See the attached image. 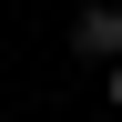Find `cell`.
<instances>
[{
  "mask_svg": "<svg viewBox=\"0 0 122 122\" xmlns=\"http://www.w3.org/2000/svg\"><path fill=\"white\" fill-rule=\"evenodd\" d=\"M102 102H112V112H122V61H102Z\"/></svg>",
  "mask_w": 122,
  "mask_h": 122,
  "instance_id": "2",
  "label": "cell"
},
{
  "mask_svg": "<svg viewBox=\"0 0 122 122\" xmlns=\"http://www.w3.org/2000/svg\"><path fill=\"white\" fill-rule=\"evenodd\" d=\"M71 51H81V61H122V10H112V0H81V20H71Z\"/></svg>",
  "mask_w": 122,
  "mask_h": 122,
  "instance_id": "1",
  "label": "cell"
}]
</instances>
